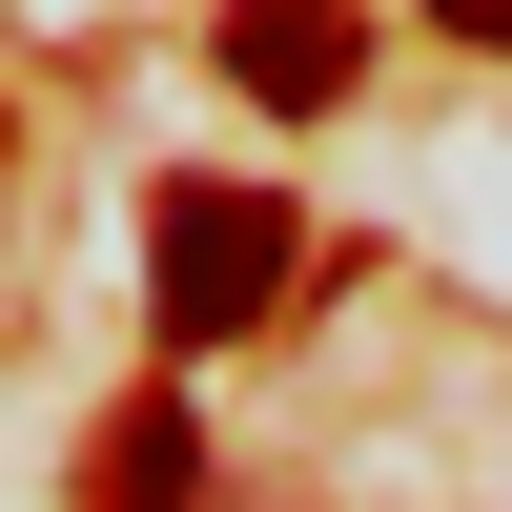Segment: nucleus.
<instances>
[{
  "label": "nucleus",
  "mask_w": 512,
  "mask_h": 512,
  "mask_svg": "<svg viewBox=\"0 0 512 512\" xmlns=\"http://www.w3.org/2000/svg\"><path fill=\"white\" fill-rule=\"evenodd\" d=\"M144 246H164L144 308L185 328V349H246V328L308 287V205H267V185H164V205H144Z\"/></svg>",
  "instance_id": "nucleus-1"
},
{
  "label": "nucleus",
  "mask_w": 512,
  "mask_h": 512,
  "mask_svg": "<svg viewBox=\"0 0 512 512\" xmlns=\"http://www.w3.org/2000/svg\"><path fill=\"white\" fill-rule=\"evenodd\" d=\"M226 82H246L267 123H328V103L369 82V0H226Z\"/></svg>",
  "instance_id": "nucleus-2"
},
{
  "label": "nucleus",
  "mask_w": 512,
  "mask_h": 512,
  "mask_svg": "<svg viewBox=\"0 0 512 512\" xmlns=\"http://www.w3.org/2000/svg\"><path fill=\"white\" fill-rule=\"evenodd\" d=\"M82 512H205V431L164 390H123L103 431H82Z\"/></svg>",
  "instance_id": "nucleus-3"
},
{
  "label": "nucleus",
  "mask_w": 512,
  "mask_h": 512,
  "mask_svg": "<svg viewBox=\"0 0 512 512\" xmlns=\"http://www.w3.org/2000/svg\"><path fill=\"white\" fill-rule=\"evenodd\" d=\"M431 21H451V41H492V62H512V0H431Z\"/></svg>",
  "instance_id": "nucleus-4"
}]
</instances>
